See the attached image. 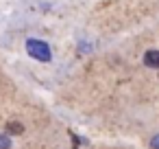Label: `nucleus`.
I'll return each instance as SVG.
<instances>
[{
	"label": "nucleus",
	"instance_id": "7ed1b4c3",
	"mask_svg": "<svg viewBox=\"0 0 159 149\" xmlns=\"http://www.w3.org/2000/svg\"><path fill=\"white\" fill-rule=\"evenodd\" d=\"M7 132H9V134H22V132H24V125L11 121V123H7Z\"/></svg>",
	"mask_w": 159,
	"mask_h": 149
},
{
	"label": "nucleus",
	"instance_id": "f257e3e1",
	"mask_svg": "<svg viewBox=\"0 0 159 149\" xmlns=\"http://www.w3.org/2000/svg\"><path fill=\"white\" fill-rule=\"evenodd\" d=\"M26 51L31 57L39 59V62H50L52 59V53H50V46L42 40H29L26 42Z\"/></svg>",
	"mask_w": 159,
	"mask_h": 149
},
{
	"label": "nucleus",
	"instance_id": "39448f33",
	"mask_svg": "<svg viewBox=\"0 0 159 149\" xmlns=\"http://www.w3.org/2000/svg\"><path fill=\"white\" fill-rule=\"evenodd\" d=\"M150 147H152V149H159V134H155V136L150 138Z\"/></svg>",
	"mask_w": 159,
	"mask_h": 149
},
{
	"label": "nucleus",
	"instance_id": "20e7f679",
	"mask_svg": "<svg viewBox=\"0 0 159 149\" xmlns=\"http://www.w3.org/2000/svg\"><path fill=\"white\" fill-rule=\"evenodd\" d=\"M11 147V138L5 136V134H0V149H9Z\"/></svg>",
	"mask_w": 159,
	"mask_h": 149
},
{
	"label": "nucleus",
	"instance_id": "f03ea898",
	"mask_svg": "<svg viewBox=\"0 0 159 149\" xmlns=\"http://www.w3.org/2000/svg\"><path fill=\"white\" fill-rule=\"evenodd\" d=\"M144 64L148 68H159V51H148L144 55Z\"/></svg>",
	"mask_w": 159,
	"mask_h": 149
}]
</instances>
